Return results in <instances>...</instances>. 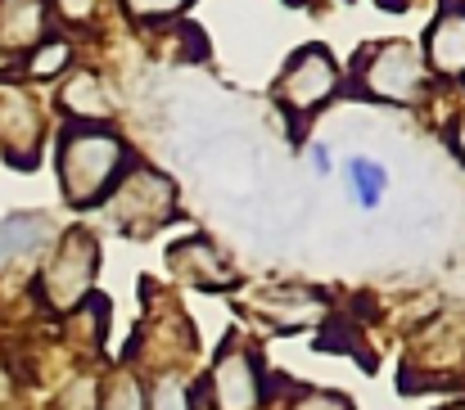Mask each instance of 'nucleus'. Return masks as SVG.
<instances>
[{
	"label": "nucleus",
	"instance_id": "f257e3e1",
	"mask_svg": "<svg viewBox=\"0 0 465 410\" xmlns=\"http://www.w3.org/2000/svg\"><path fill=\"white\" fill-rule=\"evenodd\" d=\"M132 162L136 158L127 153V140L114 127H104V122H64L54 171H59L64 199L73 208L104 203L114 194V185L127 176Z\"/></svg>",
	"mask_w": 465,
	"mask_h": 410
},
{
	"label": "nucleus",
	"instance_id": "f03ea898",
	"mask_svg": "<svg viewBox=\"0 0 465 410\" xmlns=\"http://www.w3.org/2000/svg\"><path fill=\"white\" fill-rule=\"evenodd\" d=\"M95 275H100V239L86 226H73L59 235L50 262L41 267L36 293L50 311H77L95 293Z\"/></svg>",
	"mask_w": 465,
	"mask_h": 410
},
{
	"label": "nucleus",
	"instance_id": "7ed1b4c3",
	"mask_svg": "<svg viewBox=\"0 0 465 410\" xmlns=\"http://www.w3.org/2000/svg\"><path fill=\"white\" fill-rule=\"evenodd\" d=\"M104 203H109V217H114L118 230H127V235H150V230H158V226L172 217V208H176V185H172L163 171H154V167L132 162L127 176L114 185V194H109Z\"/></svg>",
	"mask_w": 465,
	"mask_h": 410
},
{
	"label": "nucleus",
	"instance_id": "20e7f679",
	"mask_svg": "<svg viewBox=\"0 0 465 410\" xmlns=\"http://www.w3.org/2000/svg\"><path fill=\"white\" fill-rule=\"evenodd\" d=\"M357 73H361V91L371 100H384V104H416L425 95V59L411 41H384V45H371L361 59H357Z\"/></svg>",
	"mask_w": 465,
	"mask_h": 410
},
{
	"label": "nucleus",
	"instance_id": "39448f33",
	"mask_svg": "<svg viewBox=\"0 0 465 410\" xmlns=\"http://www.w3.org/2000/svg\"><path fill=\"white\" fill-rule=\"evenodd\" d=\"M276 95H281V104L290 109V118H308L321 104H330V100L339 95V68H334L330 50H325V45H303V50L285 63Z\"/></svg>",
	"mask_w": 465,
	"mask_h": 410
},
{
	"label": "nucleus",
	"instance_id": "423d86ee",
	"mask_svg": "<svg viewBox=\"0 0 465 410\" xmlns=\"http://www.w3.org/2000/svg\"><path fill=\"white\" fill-rule=\"evenodd\" d=\"M194 397L208 402L213 410H258L262 406V370L244 347H226L208 379L194 384Z\"/></svg>",
	"mask_w": 465,
	"mask_h": 410
},
{
	"label": "nucleus",
	"instance_id": "0eeeda50",
	"mask_svg": "<svg viewBox=\"0 0 465 410\" xmlns=\"http://www.w3.org/2000/svg\"><path fill=\"white\" fill-rule=\"evenodd\" d=\"M420 59L439 77H465V0H443L439 18L430 23Z\"/></svg>",
	"mask_w": 465,
	"mask_h": 410
},
{
	"label": "nucleus",
	"instance_id": "6e6552de",
	"mask_svg": "<svg viewBox=\"0 0 465 410\" xmlns=\"http://www.w3.org/2000/svg\"><path fill=\"white\" fill-rule=\"evenodd\" d=\"M54 239V226L45 212H14L0 221V267H14L23 258H36Z\"/></svg>",
	"mask_w": 465,
	"mask_h": 410
},
{
	"label": "nucleus",
	"instance_id": "1a4fd4ad",
	"mask_svg": "<svg viewBox=\"0 0 465 410\" xmlns=\"http://www.w3.org/2000/svg\"><path fill=\"white\" fill-rule=\"evenodd\" d=\"M167 262H172L181 275H190L199 288H226V284H235V271L226 267V258H222L203 235H194V239L176 244V249L167 253Z\"/></svg>",
	"mask_w": 465,
	"mask_h": 410
},
{
	"label": "nucleus",
	"instance_id": "9d476101",
	"mask_svg": "<svg viewBox=\"0 0 465 410\" xmlns=\"http://www.w3.org/2000/svg\"><path fill=\"white\" fill-rule=\"evenodd\" d=\"M41 23H45V9L41 0H5L0 5V45L5 50H23L41 36Z\"/></svg>",
	"mask_w": 465,
	"mask_h": 410
},
{
	"label": "nucleus",
	"instance_id": "9b49d317",
	"mask_svg": "<svg viewBox=\"0 0 465 410\" xmlns=\"http://www.w3.org/2000/svg\"><path fill=\"white\" fill-rule=\"evenodd\" d=\"M384 190H389L384 162H375V158H348V194H352L357 208H366V212L380 208Z\"/></svg>",
	"mask_w": 465,
	"mask_h": 410
},
{
	"label": "nucleus",
	"instance_id": "f8f14e48",
	"mask_svg": "<svg viewBox=\"0 0 465 410\" xmlns=\"http://www.w3.org/2000/svg\"><path fill=\"white\" fill-rule=\"evenodd\" d=\"M64 113H68L73 122H95V118L109 113V100H104V91H100V82H95L91 73H77V77L64 86Z\"/></svg>",
	"mask_w": 465,
	"mask_h": 410
},
{
	"label": "nucleus",
	"instance_id": "ddd939ff",
	"mask_svg": "<svg viewBox=\"0 0 465 410\" xmlns=\"http://www.w3.org/2000/svg\"><path fill=\"white\" fill-rule=\"evenodd\" d=\"M145 410H199V406H194V388H185L181 375H158L150 397H145Z\"/></svg>",
	"mask_w": 465,
	"mask_h": 410
},
{
	"label": "nucleus",
	"instance_id": "4468645a",
	"mask_svg": "<svg viewBox=\"0 0 465 410\" xmlns=\"http://www.w3.org/2000/svg\"><path fill=\"white\" fill-rule=\"evenodd\" d=\"M100 410H145V388L136 384V375H118V379L104 388Z\"/></svg>",
	"mask_w": 465,
	"mask_h": 410
},
{
	"label": "nucleus",
	"instance_id": "2eb2a0df",
	"mask_svg": "<svg viewBox=\"0 0 465 410\" xmlns=\"http://www.w3.org/2000/svg\"><path fill=\"white\" fill-rule=\"evenodd\" d=\"M68 59H73V45H68V41H45V45H36L27 73H32V77H54L59 68H68Z\"/></svg>",
	"mask_w": 465,
	"mask_h": 410
},
{
	"label": "nucleus",
	"instance_id": "dca6fc26",
	"mask_svg": "<svg viewBox=\"0 0 465 410\" xmlns=\"http://www.w3.org/2000/svg\"><path fill=\"white\" fill-rule=\"evenodd\" d=\"M190 0H127V9L136 14V18H172V14H181Z\"/></svg>",
	"mask_w": 465,
	"mask_h": 410
},
{
	"label": "nucleus",
	"instance_id": "f3484780",
	"mask_svg": "<svg viewBox=\"0 0 465 410\" xmlns=\"http://www.w3.org/2000/svg\"><path fill=\"white\" fill-rule=\"evenodd\" d=\"M294 410H352L343 397H334V393H308V397H299Z\"/></svg>",
	"mask_w": 465,
	"mask_h": 410
},
{
	"label": "nucleus",
	"instance_id": "a211bd4d",
	"mask_svg": "<svg viewBox=\"0 0 465 410\" xmlns=\"http://www.w3.org/2000/svg\"><path fill=\"white\" fill-rule=\"evenodd\" d=\"M59 5V14L68 18V23H86L91 14H95V0H54Z\"/></svg>",
	"mask_w": 465,
	"mask_h": 410
},
{
	"label": "nucleus",
	"instance_id": "6ab92c4d",
	"mask_svg": "<svg viewBox=\"0 0 465 410\" xmlns=\"http://www.w3.org/2000/svg\"><path fill=\"white\" fill-rule=\"evenodd\" d=\"M308 162H312L316 176H330V144H321V140L308 144Z\"/></svg>",
	"mask_w": 465,
	"mask_h": 410
},
{
	"label": "nucleus",
	"instance_id": "aec40b11",
	"mask_svg": "<svg viewBox=\"0 0 465 410\" xmlns=\"http://www.w3.org/2000/svg\"><path fill=\"white\" fill-rule=\"evenodd\" d=\"M448 144H452V153L465 162V113L461 118H452V132H448Z\"/></svg>",
	"mask_w": 465,
	"mask_h": 410
}]
</instances>
